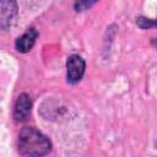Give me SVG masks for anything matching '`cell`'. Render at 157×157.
Masks as SVG:
<instances>
[{
  "label": "cell",
  "instance_id": "obj_1",
  "mask_svg": "<svg viewBox=\"0 0 157 157\" xmlns=\"http://www.w3.org/2000/svg\"><path fill=\"white\" fill-rule=\"evenodd\" d=\"M52 151V141L38 129L25 126L18 134V153L21 156H45Z\"/></svg>",
  "mask_w": 157,
  "mask_h": 157
},
{
  "label": "cell",
  "instance_id": "obj_3",
  "mask_svg": "<svg viewBox=\"0 0 157 157\" xmlns=\"http://www.w3.org/2000/svg\"><path fill=\"white\" fill-rule=\"evenodd\" d=\"M17 12L18 6L16 0H0V28L2 31L11 27Z\"/></svg>",
  "mask_w": 157,
  "mask_h": 157
},
{
  "label": "cell",
  "instance_id": "obj_5",
  "mask_svg": "<svg viewBox=\"0 0 157 157\" xmlns=\"http://www.w3.org/2000/svg\"><path fill=\"white\" fill-rule=\"evenodd\" d=\"M37 37H38V32H37L36 28H33V27L27 28V31L16 39V42H15L16 50L18 53H22V54H26V53L31 52L34 43H36Z\"/></svg>",
  "mask_w": 157,
  "mask_h": 157
},
{
  "label": "cell",
  "instance_id": "obj_2",
  "mask_svg": "<svg viewBox=\"0 0 157 157\" xmlns=\"http://www.w3.org/2000/svg\"><path fill=\"white\" fill-rule=\"evenodd\" d=\"M86 70V61L78 54H72L66 60V81L70 85L78 83Z\"/></svg>",
  "mask_w": 157,
  "mask_h": 157
},
{
  "label": "cell",
  "instance_id": "obj_6",
  "mask_svg": "<svg viewBox=\"0 0 157 157\" xmlns=\"http://www.w3.org/2000/svg\"><path fill=\"white\" fill-rule=\"evenodd\" d=\"M136 25L142 28V29H148L152 27H157V18L152 20V18H146V17H137L136 20Z\"/></svg>",
  "mask_w": 157,
  "mask_h": 157
},
{
  "label": "cell",
  "instance_id": "obj_4",
  "mask_svg": "<svg viewBox=\"0 0 157 157\" xmlns=\"http://www.w3.org/2000/svg\"><path fill=\"white\" fill-rule=\"evenodd\" d=\"M31 110H32V99H31L29 94L21 93L17 97L15 107H13L12 117H13L16 123L27 121L29 115H31Z\"/></svg>",
  "mask_w": 157,
  "mask_h": 157
},
{
  "label": "cell",
  "instance_id": "obj_7",
  "mask_svg": "<svg viewBox=\"0 0 157 157\" xmlns=\"http://www.w3.org/2000/svg\"><path fill=\"white\" fill-rule=\"evenodd\" d=\"M98 0H76L75 1V10L76 11H85L91 9Z\"/></svg>",
  "mask_w": 157,
  "mask_h": 157
}]
</instances>
